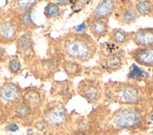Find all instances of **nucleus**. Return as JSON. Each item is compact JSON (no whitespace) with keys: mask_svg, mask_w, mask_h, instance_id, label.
I'll use <instances>...</instances> for the list:
<instances>
[{"mask_svg":"<svg viewBox=\"0 0 153 135\" xmlns=\"http://www.w3.org/2000/svg\"><path fill=\"white\" fill-rule=\"evenodd\" d=\"M22 23L26 26H29V25L33 24L32 19H31V11L30 10L25 12V14L22 16Z\"/></svg>","mask_w":153,"mask_h":135,"instance_id":"23","label":"nucleus"},{"mask_svg":"<svg viewBox=\"0 0 153 135\" xmlns=\"http://www.w3.org/2000/svg\"><path fill=\"white\" fill-rule=\"evenodd\" d=\"M18 45L20 47V49L23 50L24 52L30 50L32 48V40L29 34H25V35H23L20 38Z\"/></svg>","mask_w":153,"mask_h":135,"instance_id":"20","label":"nucleus"},{"mask_svg":"<svg viewBox=\"0 0 153 135\" xmlns=\"http://www.w3.org/2000/svg\"><path fill=\"white\" fill-rule=\"evenodd\" d=\"M150 119H151V121H153V113L151 114V116H150Z\"/></svg>","mask_w":153,"mask_h":135,"instance_id":"30","label":"nucleus"},{"mask_svg":"<svg viewBox=\"0 0 153 135\" xmlns=\"http://www.w3.org/2000/svg\"><path fill=\"white\" fill-rule=\"evenodd\" d=\"M15 27L9 21H4L0 23V38L8 40L12 39L15 36Z\"/></svg>","mask_w":153,"mask_h":135,"instance_id":"12","label":"nucleus"},{"mask_svg":"<svg viewBox=\"0 0 153 135\" xmlns=\"http://www.w3.org/2000/svg\"><path fill=\"white\" fill-rule=\"evenodd\" d=\"M20 96V90L12 83H7L5 84L2 88L0 89V97L1 99L6 101V102H15V101L19 99Z\"/></svg>","mask_w":153,"mask_h":135,"instance_id":"8","label":"nucleus"},{"mask_svg":"<svg viewBox=\"0 0 153 135\" xmlns=\"http://www.w3.org/2000/svg\"><path fill=\"white\" fill-rule=\"evenodd\" d=\"M149 76V74L145 71L144 70L140 69L138 66L134 64L131 67V70L128 74V78L132 79V80H136V81H140L143 79H146Z\"/></svg>","mask_w":153,"mask_h":135,"instance_id":"15","label":"nucleus"},{"mask_svg":"<svg viewBox=\"0 0 153 135\" xmlns=\"http://www.w3.org/2000/svg\"><path fill=\"white\" fill-rule=\"evenodd\" d=\"M115 9H116V5L114 1H109V0L101 1L97 5L95 10H93L91 17L92 19H98V20L107 19L114 12Z\"/></svg>","mask_w":153,"mask_h":135,"instance_id":"6","label":"nucleus"},{"mask_svg":"<svg viewBox=\"0 0 153 135\" xmlns=\"http://www.w3.org/2000/svg\"><path fill=\"white\" fill-rule=\"evenodd\" d=\"M110 39L115 44H125L130 39V34L122 29H114L111 33Z\"/></svg>","mask_w":153,"mask_h":135,"instance_id":"14","label":"nucleus"},{"mask_svg":"<svg viewBox=\"0 0 153 135\" xmlns=\"http://www.w3.org/2000/svg\"><path fill=\"white\" fill-rule=\"evenodd\" d=\"M89 30L96 39H100L108 33V24L105 20L92 19L89 23Z\"/></svg>","mask_w":153,"mask_h":135,"instance_id":"9","label":"nucleus"},{"mask_svg":"<svg viewBox=\"0 0 153 135\" xmlns=\"http://www.w3.org/2000/svg\"><path fill=\"white\" fill-rule=\"evenodd\" d=\"M137 18H138V13L131 7L123 8L120 11V14L118 16V20L123 24H130L131 23H134L136 21Z\"/></svg>","mask_w":153,"mask_h":135,"instance_id":"11","label":"nucleus"},{"mask_svg":"<svg viewBox=\"0 0 153 135\" xmlns=\"http://www.w3.org/2000/svg\"><path fill=\"white\" fill-rule=\"evenodd\" d=\"M132 40L142 48H153V28H142L132 34Z\"/></svg>","mask_w":153,"mask_h":135,"instance_id":"3","label":"nucleus"},{"mask_svg":"<svg viewBox=\"0 0 153 135\" xmlns=\"http://www.w3.org/2000/svg\"><path fill=\"white\" fill-rule=\"evenodd\" d=\"M135 10L141 15H149L153 10V4L149 1H140L135 6Z\"/></svg>","mask_w":153,"mask_h":135,"instance_id":"18","label":"nucleus"},{"mask_svg":"<svg viewBox=\"0 0 153 135\" xmlns=\"http://www.w3.org/2000/svg\"><path fill=\"white\" fill-rule=\"evenodd\" d=\"M82 96L85 97L88 101H94L98 99L100 94V87L94 83H88L84 85L81 90Z\"/></svg>","mask_w":153,"mask_h":135,"instance_id":"10","label":"nucleus"},{"mask_svg":"<svg viewBox=\"0 0 153 135\" xmlns=\"http://www.w3.org/2000/svg\"><path fill=\"white\" fill-rule=\"evenodd\" d=\"M36 1H18L17 2V7L19 10H30V9L33 6L36 5Z\"/></svg>","mask_w":153,"mask_h":135,"instance_id":"21","label":"nucleus"},{"mask_svg":"<svg viewBox=\"0 0 153 135\" xmlns=\"http://www.w3.org/2000/svg\"><path fill=\"white\" fill-rule=\"evenodd\" d=\"M63 49L68 57L79 61H86L95 53L96 44L86 34H74L65 39Z\"/></svg>","mask_w":153,"mask_h":135,"instance_id":"1","label":"nucleus"},{"mask_svg":"<svg viewBox=\"0 0 153 135\" xmlns=\"http://www.w3.org/2000/svg\"><path fill=\"white\" fill-rule=\"evenodd\" d=\"M31 131H32V130H31V129H28V130H27V132H31Z\"/></svg>","mask_w":153,"mask_h":135,"instance_id":"31","label":"nucleus"},{"mask_svg":"<svg viewBox=\"0 0 153 135\" xmlns=\"http://www.w3.org/2000/svg\"><path fill=\"white\" fill-rule=\"evenodd\" d=\"M9 68L10 71L12 72H17L21 69V63L19 62V60H11L9 64Z\"/></svg>","mask_w":153,"mask_h":135,"instance_id":"25","label":"nucleus"},{"mask_svg":"<svg viewBox=\"0 0 153 135\" xmlns=\"http://www.w3.org/2000/svg\"><path fill=\"white\" fill-rule=\"evenodd\" d=\"M16 113H17L18 116H20V117H25L29 113V107L24 102L21 105L18 106L17 110H16Z\"/></svg>","mask_w":153,"mask_h":135,"instance_id":"22","label":"nucleus"},{"mask_svg":"<svg viewBox=\"0 0 153 135\" xmlns=\"http://www.w3.org/2000/svg\"><path fill=\"white\" fill-rule=\"evenodd\" d=\"M137 63L146 67H153V48H139L131 53Z\"/></svg>","mask_w":153,"mask_h":135,"instance_id":"7","label":"nucleus"},{"mask_svg":"<svg viewBox=\"0 0 153 135\" xmlns=\"http://www.w3.org/2000/svg\"><path fill=\"white\" fill-rule=\"evenodd\" d=\"M18 129H19V127L16 124H10L6 128V130L10 131H17Z\"/></svg>","mask_w":153,"mask_h":135,"instance_id":"28","label":"nucleus"},{"mask_svg":"<svg viewBox=\"0 0 153 135\" xmlns=\"http://www.w3.org/2000/svg\"><path fill=\"white\" fill-rule=\"evenodd\" d=\"M58 85H60V87L58 88V93L59 94H62V95H64V94H67L70 90L69 88V83L68 82H57Z\"/></svg>","mask_w":153,"mask_h":135,"instance_id":"26","label":"nucleus"},{"mask_svg":"<svg viewBox=\"0 0 153 135\" xmlns=\"http://www.w3.org/2000/svg\"><path fill=\"white\" fill-rule=\"evenodd\" d=\"M117 98L123 103L134 104L139 100V92L132 85H121L117 90Z\"/></svg>","mask_w":153,"mask_h":135,"instance_id":"5","label":"nucleus"},{"mask_svg":"<svg viewBox=\"0 0 153 135\" xmlns=\"http://www.w3.org/2000/svg\"><path fill=\"white\" fill-rule=\"evenodd\" d=\"M86 28H88V26H86V24L85 23H82V24H80L74 26V30L76 32H79V33L85 32L86 30Z\"/></svg>","mask_w":153,"mask_h":135,"instance_id":"27","label":"nucleus"},{"mask_svg":"<svg viewBox=\"0 0 153 135\" xmlns=\"http://www.w3.org/2000/svg\"><path fill=\"white\" fill-rule=\"evenodd\" d=\"M67 114L61 106H55L44 114V121L52 126H59L66 122Z\"/></svg>","mask_w":153,"mask_h":135,"instance_id":"4","label":"nucleus"},{"mask_svg":"<svg viewBox=\"0 0 153 135\" xmlns=\"http://www.w3.org/2000/svg\"><path fill=\"white\" fill-rule=\"evenodd\" d=\"M70 2L69 1H64V0H59V1H57L56 5L58 6H65V5H68Z\"/></svg>","mask_w":153,"mask_h":135,"instance_id":"29","label":"nucleus"},{"mask_svg":"<svg viewBox=\"0 0 153 135\" xmlns=\"http://www.w3.org/2000/svg\"><path fill=\"white\" fill-rule=\"evenodd\" d=\"M141 113L135 109H124L119 112L115 119L114 126L117 129H132L141 122Z\"/></svg>","mask_w":153,"mask_h":135,"instance_id":"2","label":"nucleus"},{"mask_svg":"<svg viewBox=\"0 0 153 135\" xmlns=\"http://www.w3.org/2000/svg\"><path fill=\"white\" fill-rule=\"evenodd\" d=\"M122 55H120L119 53H114V55L109 56L105 60V68L108 70H118L119 68L122 66Z\"/></svg>","mask_w":153,"mask_h":135,"instance_id":"13","label":"nucleus"},{"mask_svg":"<svg viewBox=\"0 0 153 135\" xmlns=\"http://www.w3.org/2000/svg\"><path fill=\"white\" fill-rule=\"evenodd\" d=\"M25 103L30 108H37L41 103V97L39 93L35 91H30L25 94Z\"/></svg>","mask_w":153,"mask_h":135,"instance_id":"16","label":"nucleus"},{"mask_svg":"<svg viewBox=\"0 0 153 135\" xmlns=\"http://www.w3.org/2000/svg\"><path fill=\"white\" fill-rule=\"evenodd\" d=\"M71 3H72V9H74V11L78 12L81 10H83V8L86 4H88V1H74Z\"/></svg>","mask_w":153,"mask_h":135,"instance_id":"24","label":"nucleus"},{"mask_svg":"<svg viewBox=\"0 0 153 135\" xmlns=\"http://www.w3.org/2000/svg\"><path fill=\"white\" fill-rule=\"evenodd\" d=\"M61 9L58 5L56 3H49L45 7L44 10V15L47 18H55L60 15Z\"/></svg>","mask_w":153,"mask_h":135,"instance_id":"19","label":"nucleus"},{"mask_svg":"<svg viewBox=\"0 0 153 135\" xmlns=\"http://www.w3.org/2000/svg\"><path fill=\"white\" fill-rule=\"evenodd\" d=\"M63 69L69 76H75L81 70V67H80L78 63L74 61L67 60V61H65L63 63Z\"/></svg>","mask_w":153,"mask_h":135,"instance_id":"17","label":"nucleus"}]
</instances>
